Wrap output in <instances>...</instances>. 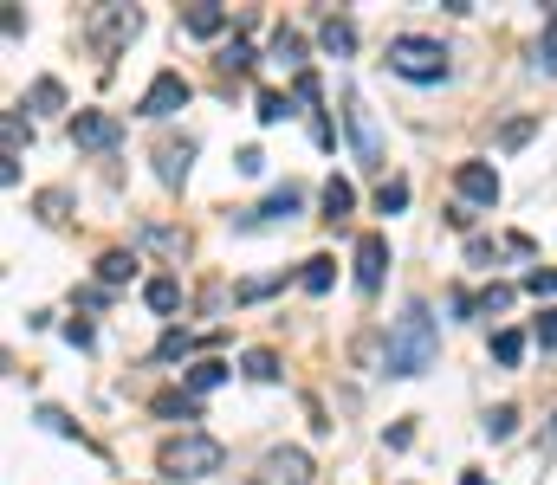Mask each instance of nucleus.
I'll return each instance as SVG.
<instances>
[{
  "mask_svg": "<svg viewBox=\"0 0 557 485\" xmlns=\"http://www.w3.org/2000/svg\"><path fill=\"white\" fill-rule=\"evenodd\" d=\"M434 356H441V330H434V311L415 298L389 330V376H421L434 369Z\"/></svg>",
  "mask_w": 557,
  "mask_h": 485,
  "instance_id": "obj_1",
  "label": "nucleus"
},
{
  "mask_svg": "<svg viewBox=\"0 0 557 485\" xmlns=\"http://www.w3.org/2000/svg\"><path fill=\"white\" fill-rule=\"evenodd\" d=\"M221 460H227V447L214 434H175V440H162V453H156V466H162V479H208V473H221Z\"/></svg>",
  "mask_w": 557,
  "mask_h": 485,
  "instance_id": "obj_2",
  "label": "nucleus"
},
{
  "mask_svg": "<svg viewBox=\"0 0 557 485\" xmlns=\"http://www.w3.org/2000/svg\"><path fill=\"white\" fill-rule=\"evenodd\" d=\"M389 72L415 78V85H441V78H447V52H441V39H421V33L389 39Z\"/></svg>",
  "mask_w": 557,
  "mask_h": 485,
  "instance_id": "obj_3",
  "label": "nucleus"
},
{
  "mask_svg": "<svg viewBox=\"0 0 557 485\" xmlns=\"http://www.w3.org/2000/svg\"><path fill=\"white\" fill-rule=\"evenodd\" d=\"M344 123H350V143H357V162H363V169H383V136H376V117H370L363 97H350Z\"/></svg>",
  "mask_w": 557,
  "mask_h": 485,
  "instance_id": "obj_4",
  "label": "nucleus"
},
{
  "mask_svg": "<svg viewBox=\"0 0 557 485\" xmlns=\"http://www.w3.org/2000/svg\"><path fill=\"white\" fill-rule=\"evenodd\" d=\"M137 13H130V7H98V13H91V39H98V52H104V59H111V52L117 46H124V39H137Z\"/></svg>",
  "mask_w": 557,
  "mask_h": 485,
  "instance_id": "obj_5",
  "label": "nucleus"
},
{
  "mask_svg": "<svg viewBox=\"0 0 557 485\" xmlns=\"http://www.w3.org/2000/svg\"><path fill=\"white\" fill-rule=\"evenodd\" d=\"M253 485H311V460L298 447H279V453H266V460H260Z\"/></svg>",
  "mask_w": 557,
  "mask_h": 485,
  "instance_id": "obj_6",
  "label": "nucleus"
},
{
  "mask_svg": "<svg viewBox=\"0 0 557 485\" xmlns=\"http://www.w3.org/2000/svg\"><path fill=\"white\" fill-rule=\"evenodd\" d=\"M182 104H188V78H182V72H156L137 110H143V117H175Z\"/></svg>",
  "mask_w": 557,
  "mask_h": 485,
  "instance_id": "obj_7",
  "label": "nucleus"
},
{
  "mask_svg": "<svg viewBox=\"0 0 557 485\" xmlns=\"http://www.w3.org/2000/svg\"><path fill=\"white\" fill-rule=\"evenodd\" d=\"M117 136H124V130H117V117H104V110H78V117H72V143L78 149H111Z\"/></svg>",
  "mask_w": 557,
  "mask_h": 485,
  "instance_id": "obj_8",
  "label": "nucleus"
},
{
  "mask_svg": "<svg viewBox=\"0 0 557 485\" xmlns=\"http://www.w3.org/2000/svg\"><path fill=\"white\" fill-rule=\"evenodd\" d=\"M383 266H389V240H383V233H363V240H357V285L376 291V285H383Z\"/></svg>",
  "mask_w": 557,
  "mask_h": 485,
  "instance_id": "obj_9",
  "label": "nucleus"
},
{
  "mask_svg": "<svg viewBox=\"0 0 557 485\" xmlns=\"http://www.w3.org/2000/svg\"><path fill=\"white\" fill-rule=\"evenodd\" d=\"M454 188L467 194V201H480V207L499 201V175L486 169V162H460V169H454Z\"/></svg>",
  "mask_w": 557,
  "mask_h": 485,
  "instance_id": "obj_10",
  "label": "nucleus"
},
{
  "mask_svg": "<svg viewBox=\"0 0 557 485\" xmlns=\"http://www.w3.org/2000/svg\"><path fill=\"white\" fill-rule=\"evenodd\" d=\"M292 214H298V188L285 182V188L266 194V201H260V214H247L240 227H279V220H292Z\"/></svg>",
  "mask_w": 557,
  "mask_h": 485,
  "instance_id": "obj_11",
  "label": "nucleus"
},
{
  "mask_svg": "<svg viewBox=\"0 0 557 485\" xmlns=\"http://www.w3.org/2000/svg\"><path fill=\"white\" fill-rule=\"evenodd\" d=\"M188 156H195V143H162V149H156L162 188H182V182H188Z\"/></svg>",
  "mask_w": 557,
  "mask_h": 485,
  "instance_id": "obj_12",
  "label": "nucleus"
},
{
  "mask_svg": "<svg viewBox=\"0 0 557 485\" xmlns=\"http://www.w3.org/2000/svg\"><path fill=\"white\" fill-rule=\"evenodd\" d=\"M182 26H188L195 39H221V33H227V13L214 7V0H195V7L182 13Z\"/></svg>",
  "mask_w": 557,
  "mask_h": 485,
  "instance_id": "obj_13",
  "label": "nucleus"
},
{
  "mask_svg": "<svg viewBox=\"0 0 557 485\" xmlns=\"http://www.w3.org/2000/svg\"><path fill=\"white\" fill-rule=\"evenodd\" d=\"M324 52H337V59H350V52H357V26H350V20H337V13H331V20H324Z\"/></svg>",
  "mask_w": 557,
  "mask_h": 485,
  "instance_id": "obj_14",
  "label": "nucleus"
},
{
  "mask_svg": "<svg viewBox=\"0 0 557 485\" xmlns=\"http://www.w3.org/2000/svg\"><path fill=\"white\" fill-rule=\"evenodd\" d=\"M143 304H149V311H175V304H182V279H169V272L149 279L143 285Z\"/></svg>",
  "mask_w": 557,
  "mask_h": 485,
  "instance_id": "obj_15",
  "label": "nucleus"
},
{
  "mask_svg": "<svg viewBox=\"0 0 557 485\" xmlns=\"http://www.w3.org/2000/svg\"><path fill=\"white\" fill-rule=\"evenodd\" d=\"M130 272H137V253H124V246H117V253H104V259H98V285H124Z\"/></svg>",
  "mask_w": 557,
  "mask_h": 485,
  "instance_id": "obj_16",
  "label": "nucleus"
},
{
  "mask_svg": "<svg viewBox=\"0 0 557 485\" xmlns=\"http://www.w3.org/2000/svg\"><path fill=\"white\" fill-rule=\"evenodd\" d=\"M350 207H357V188H350V182H337V175H331V182H324V214H331V220H344Z\"/></svg>",
  "mask_w": 557,
  "mask_h": 485,
  "instance_id": "obj_17",
  "label": "nucleus"
},
{
  "mask_svg": "<svg viewBox=\"0 0 557 485\" xmlns=\"http://www.w3.org/2000/svg\"><path fill=\"white\" fill-rule=\"evenodd\" d=\"M227 382V363H195L188 369V395H208V388Z\"/></svg>",
  "mask_w": 557,
  "mask_h": 485,
  "instance_id": "obj_18",
  "label": "nucleus"
},
{
  "mask_svg": "<svg viewBox=\"0 0 557 485\" xmlns=\"http://www.w3.org/2000/svg\"><path fill=\"white\" fill-rule=\"evenodd\" d=\"M221 72H234V78H247V72H253V46H247V39L221 46Z\"/></svg>",
  "mask_w": 557,
  "mask_h": 485,
  "instance_id": "obj_19",
  "label": "nucleus"
},
{
  "mask_svg": "<svg viewBox=\"0 0 557 485\" xmlns=\"http://www.w3.org/2000/svg\"><path fill=\"white\" fill-rule=\"evenodd\" d=\"M0 130H7V162H13V156H20V143L33 136V123H26L20 110H7V117H0Z\"/></svg>",
  "mask_w": 557,
  "mask_h": 485,
  "instance_id": "obj_20",
  "label": "nucleus"
},
{
  "mask_svg": "<svg viewBox=\"0 0 557 485\" xmlns=\"http://www.w3.org/2000/svg\"><path fill=\"white\" fill-rule=\"evenodd\" d=\"M519 356H525V337H519V330H499V337H493V363H519Z\"/></svg>",
  "mask_w": 557,
  "mask_h": 485,
  "instance_id": "obj_21",
  "label": "nucleus"
},
{
  "mask_svg": "<svg viewBox=\"0 0 557 485\" xmlns=\"http://www.w3.org/2000/svg\"><path fill=\"white\" fill-rule=\"evenodd\" d=\"M409 207V182H383L376 188V214H402Z\"/></svg>",
  "mask_w": 557,
  "mask_h": 485,
  "instance_id": "obj_22",
  "label": "nucleus"
},
{
  "mask_svg": "<svg viewBox=\"0 0 557 485\" xmlns=\"http://www.w3.org/2000/svg\"><path fill=\"white\" fill-rule=\"evenodd\" d=\"M247 376L253 382H279V356L273 350H247Z\"/></svg>",
  "mask_w": 557,
  "mask_h": 485,
  "instance_id": "obj_23",
  "label": "nucleus"
},
{
  "mask_svg": "<svg viewBox=\"0 0 557 485\" xmlns=\"http://www.w3.org/2000/svg\"><path fill=\"white\" fill-rule=\"evenodd\" d=\"M188 350H195V337H188V330H169V337L156 343V356H162V363H175V356H188Z\"/></svg>",
  "mask_w": 557,
  "mask_h": 485,
  "instance_id": "obj_24",
  "label": "nucleus"
},
{
  "mask_svg": "<svg viewBox=\"0 0 557 485\" xmlns=\"http://www.w3.org/2000/svg\"><path fill=\"white\" fill-rule=\"evenodd\" d=\"M59 104H65L59 78H39V85H33V110H59Z\"/></svg>",
  "mask_w": 557,
  "mask_h": 485,
  "instance_id": "obj_25",
  "label": "nucleus"
},
{
  "mask_svg": "<svg viewBox=\"0 0 557 485\" xmlns=\"http://www.w3.org/2000/svg\"><path fill=\"white\" fill-rule=\"evenodd\" d=\"M285 117H292V104L279 91H260V123H285Z\"/></svg>",
  "mask_w": 557,
  "mask_h": 485,
  "instance_id": "obj_26",
  "label": "nucleus"
},
{
  "mask_svg": "<svg viewBox=\"0 0 557 485\" xmlns=\"http://www.w3.org/2000/svg\"><path fill=\"white\" fill-rule=\"evenodd\" d=\"M273 52H279V59H285V65H298V59H305V39H298V33H285V26H279V39H273Z\"/></svg>",
  "mask_w": 557,
  "mask_h": 485,
  "instance_id": "obj_27",
  "label": "nucleus"
},
{
  "mask_svg": "<svg viewBox=\"0 0 557 485\" xmlns=\"http://www.w3.org/2000/svg\"><path fill=\"white\" fill-rule=\"evenodd\" d=\"M305 291H331V259H305Z\"/></svg>",
  "mask_w": 557,
  "mask_h": 485,
  "instance_id": "obj_28",
  "label": "nucleus"
},
{
  "mask_svg": "<svg viewBox=\"0 0 557 485\" xmlns=\"http://www.w3.org/2000/svg\"><path fill=\"white\" fill-rule=\"evenodd\" d=\"M532 72L557 78V39H538V52H532Z\"/></svg>",
  "mask_w": 557,
  "mask_h": 485,
  "instance_id": "obj_29",
  "label": "nucleus"
},
{
  "mask_svg": "<svg viewBox=\"0 0 557 485\" xmlns=\"http://www.w3.org/2000/svg\"><path fill=\"white\" fill-rule=\"evenodd\" d=\"M525 291H538V298H557V266H538L532 279H525Z\"/></svg>",
  "mask_w": 557,
  "mask_h": 485,
  "instance_id": "obj_30",
  "label": "nucleus"
},
{
  "mask_svg": "<svg viewBox=\"0 0 557 485\" xmlns=\"http://www.w3.org/2000/svg\"><path fill=\"white\" fill-rule=\"evenodd\" d=\"M156 408H162V414H182V421H195V414H201V408H195V395H162Z\"/></svg>",
  "mask_w": 557,
  "mask_h": 485,
  "instance_id": "obj_31",
  "label": "nucleus"
},
{
  "mask_svg": "<svg viewBox=\"0 0 557 485\" xmlns=\"http://www.w3.org/2000/svg\"><path fill=\"white\" fill-rule=\"evenodd\" d=\"M512 421H519L512 408H493V414H486V434H493V440H506V434H512Z\"/></svg>",
  "mask_w": 557,
  "mask_h": 485,
  "instance_id": "obj_32",
  "label": "nucleus"
},
{
  "mask_svg": "<svg viewBox=\"0 0 557 485\" xmlns=\"http://www.w3.org/2000/svg\"><path fill=\"white\" fill-rule=\"evenodd\" d=\"M525 136H532V117H512V123H506V130H499V143H506V149H519V143H525Z\"/></svg>",
  "mask_w": 557,
  "mask_h": 485,
  "instance_id": "obj_33",
  "label": "nucleus"
},
{
  "mask_svg": "<svg viewBox=\"0 0 557 485\" xmlns=\"http://www.w3.org/2000/svg\"><path fill=\"white\" fill-rule=\"evenodd\" d=\"M506 304H512V285H486L480 291V311H506Z\"/></svg>",
  "mask_w": 557,
  "mask_h": 485,
  "instance_id": "obj_34",
  "label": "nucleus"
},
{
  "mask_svg": "<svg viewBox=\"0 0 557 485\" xmlns=\"http://www.w3.org/2000/svg\"><path fill=\"white\" fill-rule=\"evenodd\" d=\"M292 97H298V104H318V78H311V72H298V85H292Z\"/></svg>",
  "mask_w": 557,
  "mask_h": 485,
  "instance_id": "obj_35",
  "label": "nucleus"
},
{
  "mask_svg": "<svg viewBox=\"0 0 557 485\" xmlns=\"http://www.w3.org/2000/svg\"><path fill=\"white\" fill-rule=\"evenodd\" d=\"M538 343H545V350H557V311L538 317Z\"/></svg>",
  "mask_w": 557,
  "mask_h": 485,
  "instance_id": "obj_36",
  "label": "nucleus"
},
{
  "mask_svg": "<svg viewBox=\"0 0 557 485\" xmlns=\"http://www.w3.org/2000/svg\"><path fill=\"white\" fill-rule=\"evenodd\" d=\"M65 343H78V350H91V324H78V317H72V324H65Z\"/></svg>",
  "mask_w": 557,
  "mask_h": 485,
  "instance_id": "obj_37",
  "label": "nucleus"
},
{
  "mask_svg": "<svg viewBox=\"0 0 557 485\" xmlns=\"http://www.w3.org/2000/svg\"><path fill=\"white\" fill-rule=\"evenodd\" d=\"M460 485H493V479H486V473H467V479H460Z\"/></svg>",
  "mask_w": 557,
  "mask_h": 485,
  "instance_id": "obj_38",
  "label": "nucleus"
},
{
  "mask_svg": "<svg viewBox=\"0 0 557 485\" xmlns=\"http://www.w3.org/2000/svg\"><path fill=\"white\" fill-rule=\"evenodd\" d=\"M551 33H557V7H551Z\"/></svg>",
  "mask_w": 557,
  "mask_h": 485,
  "instance_id": "obj_39",
  "label": "nucleus"
}]
</instances>
